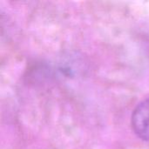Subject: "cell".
<instances>
[{
	"mask_svg": "<svg viewBox=\"0 0 149 149\" xmlns=\"http://www.w3.org/2000/svg\"><path fill=\"white\" fill-rule=\"evenodd\" d=\"M131 125L134 133L138 138L149 142V98L141 101L134 108Z\"/></svg>",
	"mask_w": 149,
	"mask_h": 149,
	"instance_id": "6da1fadb",
	"label": "cell"
}]
</instances>
